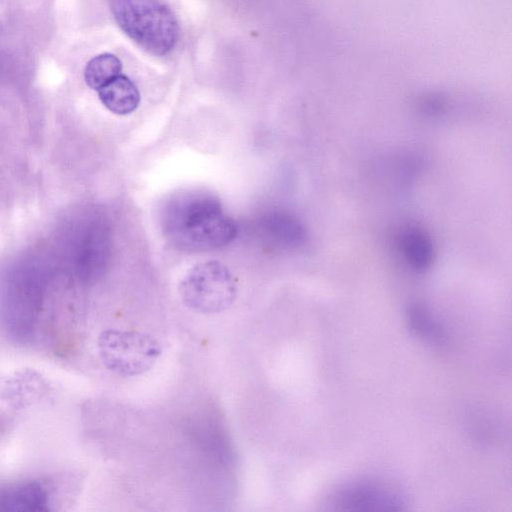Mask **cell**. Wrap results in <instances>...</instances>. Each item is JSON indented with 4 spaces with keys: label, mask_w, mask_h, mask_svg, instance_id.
Returning a JSON list of instances; mask_svg holds the SVG:
<instances>
[{
    "label": "cell",
    "mask_w": 512,
    "mask_h": 512,
    "mask_svg": "<svg viewBox=\"0 0 512 512\" xmlns=\"http://www.w3.org/2000/svg\"><path fill=\"white\" fill-rule=\"evenodd\" d=\"M98 91L102 104L112 113L127 115L137 109L140 93L134 82L127 76L119 74Z\"/></svg>",
    "instance_id": "ba28073f"
},
{
    "label": "cell",
    "mask_w": 512,
    "mask_h": 512,
    "mask_svg": "<svg viewBox=\"0 0 512 512\" xmlns=\"http://www.w3.org/2000/svg\"><path fill=\"white\" fill-rule=\"evenodd\" d=\"M48 510H50V496L42 482L29 479L0 486V511Z\"/></svg>",
    "instance_id": "8992f818"
},
{
    "label": "cell",
    "mask_w": 512,
    "mask_h": 512,
    "mask_svg": "<svg viewBox=\"0 0 512 512\" xmlns=\"http://www.w3.org/2000/svg\"><path fill=\"white\" fill-rule=\"evenodd\" d=\"M409 321L417 334L430 339L440 337L438 328L422 307L415 305L409 309Z\"/></svg>",
    "instance_id": "30bf717a"
},
{
    "label": "cell",
    "mask_w": 512,
    "mask_h": 512,
    "mask_svg": "<svg viewBox=\"0 0 512 512\" xmlns=\"http://www.w3.org/2000/svg\"><path fill=\"white\" fill-rule=\"evenodd\" d=\"M121 30L140 48L154 56L172 51L179 38V24L161 0H110Z\"/></svg>",
    "instance_id": "7a4b0ae2"
},
{
    "label": "cell",
    "mask_w": 512,
    "mask_h": 512,
    "mask_svg": "<svg viewBox=\"0 0 512 512\" xmlns=\"http://www.w3.org/2000/svg\"><path fill=\"white\" fill-rule=\"evenodd\" d=\"M97 351L108 370L121 376H136L155 364L161 346L147 333L107 329L98 336Z\"/></svg>",
    "instance_id": "3957f363"
},
{
    "label": "cell",
    "mask_w": 512,
    "mask_h": 512,
    "mask_svg": "<svg viewBox=\"0 0 512 512\" xmlns=\"http://www.w3.org/2000/svg\"><path fill=\"white\" fill-rule=\"evenodd\" d=\"M164 229L178 247L203 251L226 245L235 236L233 220L209 193L188 192L173 198L164 211Z\"/></svg>",
    "instance_id": "6da1fadb"
},
{
    "label": "cell",
    "mask_w": 512,
    "mask_h": 512,
    "mask_svg": "<svg viewBox=\"0 0 512 512\" xmlns=\"http://www.w3.org/2000/svg\"><path fill=\"white\" fill-rule=\"evenodd\" d=\"M329 504L336 510L390 511L402 509L404 502L402 496L390 486L360 480L336 489Z\"/></svg>",
    "instance_id": "5b68a950"
},
{
    "label": "cell",
    "mask_w": 512,
    "mask_h": 512,
    "mask_svg": "<svg viewBox=\"0 0 512 512\" xmlns=\"http://www.w3.org/2000/svg\"><path fill=\"white\" fill-rule=\"evenodd\" d=\"M236 282L230 271L217 261L199 264L189 271L180 285L183 303L203 314L219 313L233 303Z\"/></svg>",
    "instance_id": "277c9868"
},
{
    "label": "cell",
    "mask_w": 512,
    "mask_h": 512,
    "mask_svg": "<svg viewBox=\"0 0 512 512\" xmlns=\"http://www.w3.org/2000/svg\"><path fill=\"white\" fill-rule=\"evenodd\" d=\"M122 63L120 59L111 54L103 53L92 58L84 70L86 84L98 90L110 80L121 73Z\"/></svg>",
    "instance_id": "9c48e42d"
},
{
    "label": "cell",
    "mask_w": 512,
    "mask_h": 512,
    "mask_svg": "<svg viewBox=\"0 0 512 512\" xmlns=\"http://www.w3.org/2000/svg\"><path fill=\"white\" fill-rule=\"evenodd\" d=\"M399 251L407 265L423 272L430 268L435 258V247L429 233L416 225H408L398 235Z\"/></svg>",
    "instance_id": "52a82bcc"
}]
</instances>
